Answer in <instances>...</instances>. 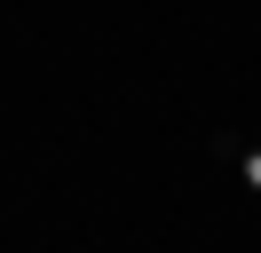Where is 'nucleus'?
<instances>
[{
  "label": "nucleus",
  "instance_id": "f257e3e1",
  "mask_svg": "<svg viewBox=\"0 0 261 253\" xmlns=\"http://www.w3.org/2000/svg\"><path fill=\"white\" fill-rule=\"evenodd\" d=\"M206 150L222 158V166H238V182H245V190L261 198V142H245L238 127H214V135H206Z\"/></svg>",
  "mask_w": 261,
  "mask_h": 253
}]
</instances>
